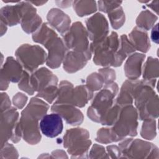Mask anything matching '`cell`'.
I'll return each instance as SVG.
<instances>
[{
    "label": "cell",
    "instance_id": "6da1fadb",
    "mask_svg": "<svg viewBox=\"0 0 159 159\" xmlns=\"http://www.w3.org/2000/svg\"><path fill=\"white\" fill-rule=\"evenodd\" d=\"M48 109V104L38 97H34L22 111L19 126L22 138L27 143L35 145L40 142L42 136L39 121L46 115Z\"/></svg>",
    "mask_w": 159,
    "mask_h": 159
},
{
    "label": "cell",
    "instance_id": "7a4b0ae2",
    "mask_svg": "<svg viewBox=\"0 0 159 159\" xmlns=\"http://www.w3.org/2000/svg\"><path fill=\"white\" fill-rule=\"evenodd\" d=\"M157 80H137L134 93V104L140 120L158 117V96L154 89Z\"/></svg>",
    "mask_w": 159,
    "mask_h": 159
},
{
    "label": "cell",
    "instance_id": "3957f363",
    "mask_svg": "<svg viewBox=\"0 0 159 159\" xmlns=\"http://www.w3.org/2000/svg\"><path fill=\"white\" fill-rule=\"evenodd\" d=\"M30 85L37 92L36 97L41 98L51 104L56 99L58 92L57 76L45 67L34 71L30 75Z\"/></svg>",
    "mask_w": 159,
    "mask_h": 159
},
{
    "label": "cell",
    "instance_id": "277c9868",
    "mask_svg": "<svg viewBox=\"0 0 159 159\" xmlns=\"http://www.w3.org/2000/svg\"><path fill=\"white\" fill-rule=\"evenodd\" d=\"M138 118L137 111L132 104L122 106L117 120L111 128L114 142L122 140L127 136H136Z\"/></svg>",
    "mask_w": 159,
    "mask_h": 159
},
{
    "label": "cell",
    "instance_id": "5b68a950",
    "mask_svg": "<svg viewBox=\"0 0 159 159\" xmlns=\"http://www.w3.org/2000/svg\"><path fill=\"white\" fill-rule=\"evenodd\" d=\"M119 91L116 83L105 84L93 98L87 111L88 117L93 121L99 123L101 116L114 104Z\"/></svg>",
    "mask_w": 159,
    "mask_h": 159
},
{
    "label": "cell",
    "instance_id": "8992f818",
    "mask_svg": "<svg viewBox=\"0 0 159 159\" xmlns=\"http://www.w3.org/2000/svg\"><path fill=\"white\" fill-rule=\"evenodd\" d=\"M119 47V36L114 31H112L104 40L98 42H92L89 45V49L94 55L93 62L96 65L104 67L112 66Z\"/></svg>",
    "mask_w": 159,
    "mask_h": 159
},
{
    "label": "cell",
    "instance_id": "52a82bcc",
    "mask_svg": "<svg viewBox=\"0 0 159 159\" xmlns=\"http://www.w3.org/2000/svg\"><path fill=\"white\" fill-rule=\"evenodd\" d=\"M63 143L71 158H87L91 140L86 129L76 127L66 131L63 137Z\"/></svg>",
    "mask_w": 159,
    "mask_h": 159
},
{
    "label": "cell",
    "instance_id": "ba28073f",
    "mask_svg": "<svg viewBox=\"0 0 159 159\" xmlns=\"http://www.w3.org/2000/svg\"><path fill=\"white\" fill-rule=\"evenodd\" d=\"M122 158H158V148L148 142L132 138L124 139L119 144Z\"/></svg>",
    "mask_w": 159,
    "mask_h": 159
},
{
    "label": "cell",
    "instance_id": "9c48e42d",
    "mask_svg": "<svg viewBox=\"0 0 159 159\" xmlns=\"http://www.w3.org/2000/svg\"><path fill=\"white\" fill-rule=\"evenodd\" d=\"M16 60L29 73H33L47 61V55L39 45L22 44L16 51Z\"/></svg>",
    "mask_w": 159,
    "mask_h": 159
},
{
    "label": "cell",
    "instance_id": "30bf717a",
    "mask_svg": "<svg viewBox=\"0 0 159 159\" xmlns=\"http://www.w3.org/2000/svg\"><path fill=\"white\" fill-rule=\"evenodd\" d=\"M62 37L68 49L79 52H84L89 50L88 32L81 22L73 23L68 32Z\"/></svg>",
    "mask_w": 159,
    "mask_h": 159
},
{
    "label": "cell",
    "instance_id": "8fae6325",
    "mask_svg": "<svg viewBox=\"0 0 159 159\" xmlns=\"http://www.w3.org/2000/svg\"><path fill=\"white\" fill-rule=\"evenodd\" d=\"M86 26L88 38L92 42H100L108 35V22L101 13H96L88 18Z\"/></svg>",
    "mask_w": 159,
    "mask_h": 159
},
{
    "label": "cell",
    "instance_id": "7c38bea8",
    "mask_svg": "<svg viewBox=\"0 0 159 159\" xmlns=\"http://www.w3.org/2000/svg\"><path fill=\"white\" fill-rule=\"evenodd\" d=\"M24 71L22 66L17 60L12 57H7L1 70V90L7 89L10 82H19Z\"/></svg>",
    "mask_w": 159,
    "mask_h": 159
},
{
    "label": "cell",
    "instance_id": "4fadbf2b",
    "mask_svg": "<svg viewBox=\"0 0 159 159\" xmlns=\"http://www.w3.org/2000/svg\"><path fill=\"white\" fill-rule=\"evenodd\" d=\"M22 17L20 25L27 34L34 33L41 26L42 18L37 14L36 9L29 1H20Z\"/></svg>",
    "mask_w": 159,
    "mask_h": 159
},
{
    "label": "cell",
    "instance_id": "5bb4252c",
    "mask_svg": "<svg viewBox=\"0 0 159 159\" xmlns=\"http://www.w3.org/2000/svg\"><path fill=\"white\" fill-rule=\"evenodd\" d=\"M19 117L16 107H11L1 112V147L11 139L19 122Z\"/></svg>",
    "mask_w": 159,
    "mask_h": 159
},
{
    "label": "cell",
    "instance_id": "9a60e30c",
    "mask_svg": "<svg viewBox=\"0 0 159 159\" xmlns=\"http://www.w3.org/2000/svg\"><path fill=\"white\" fill-rule=\"evenodd\" d=\"M44 47L48 50L47 65L52 69L58 68L63 63L68 50L63 39L57 36L50 40Z\"/></svg>",
    "mask_w": 159,
    "mask_h": 159
},
{
    "label": "cell",
    "instance_id": "2e32d148",
    "mask_svg": "<svg viewBox=\"0 0 159 159\" xmlns=\"http://www.w3.org/2000/svg\"><path fill=\"white\" fill-rule=\"evenodd\" d=\"M92 57L90 49L84 52L73 50L67 51L63 61L64 70L68 73H74L83 69Z\"/></svg>",
    "mask_w": 159,
    "mask_h": 159
},
{
    "label": "cell",
    "instance_id": "e0dca14e",
    "mask_svg": "<svg viewBox=\"0 0 159 159\" xmlns=\"http://www.w3.org/2000/svg\"><path fill=\"white\" fill-rule=\"evenodd\" d=\"M51 111L59 114L67 124L71 125H80L84 120L82 112L72 104L55 102L51 107Z\"/></svg>",
    "mask_w": 159,
    "mask_h": 159
},
{
    "label": "cell",
    "instance_id": "ac0fdd59",
    "mask_svg": "<svg viewBox=\"0 0 159 159\" xmlns=\"http://www.w3.org/2000/svg\"><path fill=\"white\" fill-rule=\"evenodd\" d=\"M63 128L62 118L55 112L45 115L40 121V131L47 137H56L62 132Z\"/></svg>",
    "mask_w": 159,
    "mask_h": 159
},
{
    "label": "cell",
    "instance_id": "d6986e66",
    "mask_svg": "<svg viewBox=\"0 0 159 159\" xmlns=\"http://www.w3.org/2000/svg\"><path fill=\"white\" fill-rule=\"evenodd\" d=\"M47 19L50 26L57 30L61 35L66 34L71 26L70 17L58 8H52L47 13Z\"/></svg>",
    "mask_w": 159,
    "mask_h": 159
},
{
    "label": "cell",
    "instance_id": "ffe728a7",
    "mask_svg": "<svg viewBox=\"0 0 159 159\" xmlns=\"http://www.w3.org/2000/svg\"><path fill=\"white\" fill-rule=\"evenodd\" d=\"M145 55L140 53H133L129 56L124 64V73L125 76L130 80H138L142 73L143 62Z\"/></svg>",
    "mask_w": 159,
    "mask_h": 159
},
{
    "label": "cell",
    "instance_id": "44dd1931",
    "mask_svg": "<svg viewBox=\"0 0 159 159\" xmlns=\"http://www.w3.org/2000/svg\"><path fill=\"white\" fill-rule=\"evenodd\" d=\"M1 21L10 27L20 23L22 12L20 1L15 5H7L2 7L0 11Z\"/></svg>",
    "mask_w": 159,
    "mask_h": 159
},
{
    "label": "cell",
    "instance_id": "7402d4cb",
    "mask_svg": "<svg viewBox=\"0 0 159 159\" xmlns=\"http://www.w3.org/2000/svg\"><path fill=\"white\" fill-rule=\"evenodd\" d=\"M129 40L136 50L147 53L150 48V42L147 32L137 27H134L129 34Z\"/></svg>",
    "mask_w": 159,
    "mask_h": 159
},
{
    "label": "cell",
    "instance_id": "603a6c76",
    "mask_svg": "<svg viewBox=\"0 0 159 159\" xmlns=\"http://www.w3.org/2000/svg\"><path fill=\"white\" fill-rule=\"evenodd\" d=\"M137 80H125L121 88L119 94L115 99V103L124 106L132 104L134 99V91Z\"/></svg>",
    "mask_w": 159,
    "mask_h": 159
},
{
    "label": "cell",
    "instance_id": "cb8c5ba5",
    "mask_svg": "<svg viewBox=\"0 0 159 159\" xmlns=\"http://www.w3.org/2000/svg\"><path fill=\"white\" fill-rule=\"evenodd\" d=\"M135 50L127 35L125 34L122 35L119 39V47L116 53L112 66L117 67L120 66L124 60L134 53Z\"/></svg>",
    "mask_w": 159,
    "mask_h": 159
},
{
    "label": "cell",
    "instance_id": "d4e9b609",
    "mask_svg": "<svg viewBox=\"0 0 159 159\" xmlns=\"http://www.w3.org/2000/svg\"><path fill=\"white\" fill-rule=\"evenodd\" d=\"M93 97V92L86 85H78L73 89L72 104L78 107H83Z\"/></svg>",
    "mask_w": 159,
    "mask_h": 159
},
{
    "label": "cell",
    "instance_id": "484cf974",
    "mask_svg": "<svg viewBox=\"0 0 159 159\" xmlns=\"http://www.w3.org/2000/svg\"><path fill=\"white\" fill-rule=\"evenodd\" d=\"M57 36V33L48 23H43L39 29L32 34V38L34 42L44 46L50 40Z\"/></svg>",
    "mask_w": 159,
    "mask_h": 159
},
{
    "label": "cell",
    "instance_id": "4316f807",
    "mask_svg": "<svg viewBox=\"0 0 159 159\" xmlns=\"http://www.w3.org/2000/svg\"><path fill=\"white\" fill-rule=\"evenodd\" d=\"M73 85L66 80L61 81L58 86L55 102L72 104Z\"/></svg>",
    "mask_w": 159,
    "mask_h": 159
},
{
    "label": "cell",
    "instance_id": "83f0119b",
    "mask_svg": "<svg viewBox=\"0 0 159 159\" xmlns=\"http://www.w3.org/2000/svg\"><path fill=\"white\" fill-rule=\"evenodd\" d=\"M72 6L79 17L92 14L97 11V4L95 1H73Z\"/></svg>",
    "mask_w": 159,
    "mask_h": 159
},
{
    "label": "cell",
    "instance_id": "f1b7e54d",
    "mask_svg": "<svg viewBox=\"0 0 159 159\" xmlns=\"http://www.w3.org/2000/svg\"><path fill=\"white\" fill-rule=\"evenodd\" d=\"M158 19L157 16L155 15L149 10L142 11L136 19L137 27L144 30H148L155 25Z\"/></svg>",
    "mask_w": 159,
    "mask_h": 159
},
{
    "label": "cell",
    "instance_id": "f546056e",
    "mask_svg": "<svg viewBox=\"0 0 159 159\" xmlns=\"http://www.w3.org/2000/svg\"><path fill=\"white\" fill-rule=\"evenodd\" d=\"M158 60L152 57H148L143 68V80H151L158 76Z\"/></svg>",
    "mask_w": 159,
    "mask_h": 159
},
{
    "label": "cell",
    "instance_id": "4dcf8cb0",
    "mask_svg": "<svg viewBox=\"0 0 159 159\" xmlns=\"http://www.w3.org/2000/svg\"><path fill=\"white\" fill-rule=\"evenodd\" d=\"M140 135L146 140H153L157 135V123L155 119L143 120L140 130Z\"/></svg>",
    "mask_w": 159,
    "mask_h": 159
},
{
    "label": "cell",
    "instance_id": "1f68e13d",
    "mask_svg": "<svg viewBox=\"0 0 159 159\" xmlns=\"http://www.w3.org/2000/svg\"><path fill=\"white\" fill-rule=\"evenodd\" d=\"M122 106L114 102L113 106L101 116L100 122L103 125H112L117 120Z\"/></svg>",
    "mask_w": 159,
    "mask_h": 159
},
{
    "label": "cell",
    "instance_id": "d6a6232c",
    "mask_svg": "<svg viewBox=\"0 0 159 159\" xmlns=\"http://www.w3.org/2000/svg\"><path fill=\"white\" fill-rule=\"evenodd\" d=\"M108 17L112 27L115 30L120 29L125 20V15L121 6L109 12Z\"/></svg>",
    "mask_w": 159,
    "mask_h": 159
},
{
    "label": "cell",
    "instance_id": "836d02e7",
    "mask_svg": "<svg viewBox=\"0 0 159 159\" xmlns=\"http://www.w3.org/2000/svg\"><path fill=\"white\" fill-rule=\"evenodd\" d=\"M104 84V80L99 73L90 74L86 80V86L93 92L101 89Z\"/></svg>",
    "mask_w": 159,
    "mask_h": 159
},
{
    "label": "cell",
    "instance_id": "e575fe53",
    "mask_svg": "<svg viewBox=\"0 0 159 159\" xmlns=\"http://www.w3.org/2000/svg\"><path fill=\"white\" fill-rule=\"evenodd\" d=\"M96 141L100 143H111L114 142L111 128H101L99 129L96 134Z\"/></svg>",
    "mask_w": 159,
    "mask_h": 159
},
{
    "label": "cell",
    "instance_id": "d590c367",
    "mask_svg": "<svg viewBox=\"0 0 159 159\" xmlns=\"http://www.w3.org/2000/svg\"><path fill=\"white\" fill-rule=\"evenodd\" d=\"M19 155L16 148L11 143L6 142L1 150L0 158H18Z\"/></svg>",
    "mask_w": 159,
    "mask_h": 159
},
{
    "label": "cell",
    "instance_id": "8d00e7d4",
    "mask_svg": "<svg viewBox=\"0 0 159 159\" xmlns=\"http://www.w3.org/2000/svg\"><path fill=\"white\" fill-rule=\"evenodd\" d=\"M122 2V1H98V6L100 11L108 14L120 6Z\"/></svg>",
    "mask_w": 159,
    "mask_h": 159
},
{
    "label": "cell",
    "instance_id": "74e56055",
    "mask_svg": "<svg viewBox=\"0 0 159 159\" xmlns=\"http://www.w3.org/2000/svg\"><path fill=\"white\" fill-rule=\"evenodd\" d=\"M30 75H29V73L24 70L23 76L21 80H20V81L19 82L18 87L20 89L27 93L28 94L33 95L34 93V91L33 90L30 85Z\"/></svg>",
    "mask_w": 159,
    "mask_h": 159
},
{
    "label": "cell",
    "instance_id": "f35d334b",
    "mask_svg": "<svg viewBox=\"0 0 159 159\" xmlns=\"http://www.w3.org/2000/svg\"><path fill=\"white\" fill-rule=\"evenodd\" d=\"M88 157L90 158H108L109 156L103 146L95 143L93 145Z\"/></svg>",
    "mask_w": 159,
    "mask_h": 159
},
{
    "label": "cell",
    "instance_id": "ab89813d",
    "mask_svg": "<svg viewBox=\"0 0 159 159\" xmlns=\"http://www.w3.org/2000/svg\"><path fill=\"white\" fill-rule=\"evenodd\" d=\"M98 73L102 76L105 84H110L114 82L116 78V71L113 69L108 67L99 69Z\"/></svg>",
    "mask_w": 159,
    "mask_h": 159
},
{
    "label": "cell",
    "instance_id": "60d3db41",
    "mask_svg": "<svg viewBox=\"0 0 159 159\" xmlns=\"http://www.w3.org/2000/svg\"><path fill=\"white\" fill-rule=\"evenodd\" d=\"M27 100L28 98L25 94L22 93H17L13 96L12 103L16 109H21L25 106Z\"/></svg>",
    "mask_w": 159,
    "mask_h": 159
},
{
    "label": "cell",
    "instance_id": "b9f144b4",
    "mask_svg": "<svg viewBox=\"0 0 159 159\" xmlns=\"http://www.w3.org/2000/svg\"><path fill=\"white\" fill-rule=\"evenodd\" d=\"M107 153L109 158H122L121 151L119 146L114 145H110L107 147Z\"/></svg>",
    "mask_w": 159,
    "mask_h": 159
},
{
    "label": "cell",
    "instance_id": "7bdbcfd3",
    "mask_svg": "<svg viewBox=\"0 0 159 159\" xmlns=\"http://www.w3.org/2000/svg\"><path fill=\"white\" fill-rule=\"evenodd\" d=\"M9 96L6 93H1V112L8 109L11 106Z\"/></svg>",
    "mask_w": 159,
    "mask_h": 159
},
{
    "label": "cell",
    "instance_id": "ee69618b",
    "mask_svg": "<svg viewBox=\"0 0 159 159\" xmlns=\"http://www.w3.org/2000/svg\"><path fill=\"white\" fill-rule=\"evenodd\" d=\"M151 39L153 42L158 43V24H155L153 27L151 32Z\"/></svg>",
    "mask_w": 159,
    "mask_h": 159
},
{
    "label": "cell",
    "instance_id": "f6af8a7d",
    "mask_svg": "<svg viewBox=\"0 0 159 159\" xmlns=\"http://www.w3.org/2000/svg\"><path fill=\"white\" fill-rule=\"evenodd\" d=\"M52 155L54 158H68L65 151L61 150H56L52 152Z\"/></svg>",
    "mask_w": 159,
    "mask_h": 159
},
{
    "label": "cell",
    "instance_id": "bcb514c9",
    "mask_svg": "<svg viewBox=\"0 0 159 159\" xmlns=\"http://www.w3.org/2000/svg\"><path fill=\"white\" fill-rule=\"evenodd\" d=\"M158 1H153L152 2H149V3L147 4V6L149 7L150 9H152L153 11L156 12V14H158Z\"/></svg>",
    "mask_w": 159,
    "mask_h": 159
},
{
    "label": "cell",
    "instance_id": "7dc6e473",
    "mask_svg": "<svg viewBox=\"0 0 159 159\" xmlns=\"http://www.w3.org/2000/svg\"><path fill=\"white\" fill-rule=\"evenodd\" d=\"M55 2L58 6L63 7V8H66V7H68L70 6H71L73 1H55Z\"/></svg>",
    "mask_w": 159,
    "mask_h": 159
},
{
    "label": "cell",
    "instance_id": "c3c4849f",
    "mask_svg": "<svg viewBox=\"0 0 159 159\" xmlns=\"http://www.w3.org/2000/svg\"><path fill=\"white\" fill-rule=\"evenodd\" d=\"M7 25L3 22L1 21V35L2 36L7 31Z\"/></svg>",
    "mask_w": 159,
    "mask_h": 159
},
{
    "label": "cell",
    "instance_id": "681fc988",
    "mask_svg": "<svg viewBox=\"0 0 159 159\" xmlns=\"http://www.w3.org/2000/svg\"><path fill=\"white\" fill-rule=\"evenodd\" d=\"M32 4L35 6H42L47 2V1H29Z\"/></svg>",
    "mask_w": 159,
    "mask_h": 159
}]
</instances>
